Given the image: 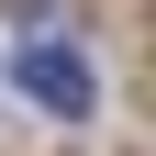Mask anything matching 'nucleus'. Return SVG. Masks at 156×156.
<instances>
[{
  "mask_svg": "<svg viewBox=\"0 0 156 156\" xmlns=\"http://www.w3.org/2000/svg\"><path fill=\"white\" fill-rule=\"evenodd\" d=\"M23 101H45L56 123H78V112L101 101V78H89V56H78V45H56V34H45V45H23Z\"/></svg>",
  "mask_w": 156,
  "mask_h": 156,
  "instance_id": "nucleus-1",
  "label": "nucleus"
}]
</instances>
